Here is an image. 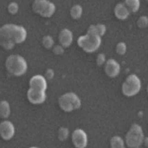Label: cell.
I'll list each match as a JSON object with an SVG mask.
<instances>
[{"instance_id": "cell-1", "label": "cell", "mask_w": 148, "mask_h": 148, "mask_svg": "<svg viewBox=\"0 0 148 148\" xmlns=\"http://www.w3.org/2000/svg\"><path fill=\"white\" fill-rule=\"evenodd\" d=\"M27 38V31L22 26L6 24L0 29V45L6 51L12 49L15 45L22 44Z\"/></svg>"}, {"instance_id": "cell-2", "label": "cell", "mask_w": 148, "mask_h": 148, "mask_svg": "<svg viewBox=\"0 0 148 148\" xmlns=\"http://www.w3.org/2000/svg\"><path fill=\"white\" fill-rule=\"evenodd\" d=\"M5 67L11 75L13 76H22L27 72V61L25 58L18 54H11L7 57L5 61Z\"/></svg>"}, {"instance_id": "cell-3", "label": "cell", "mask_w": 148, "mask_h": 148, "mask_svg": "<svg viewBox=\"0 0 148 148\" xmlns=\"http://www.w3.org/2000/svg\"><path fill=\"white\" fill-rule=\"evenodd\" d=\"M144 138L141 126L133 123L125 135V143L128 148H139L143 144Z\"/></svg>"}, {"instance_id": "cell-4", "label": "cell", "mask_w": 148, "mask_h": 148, "mask_svg": "<svg viewBox=\"0 0 148 148\" xmlns=\"http://www.w3.org/2000/svg\"><path fill=\"white\" fill-rule=\"evenodd\" d=\"M77 44L81 49L87 53H93L99 49L100 46L102 44L101 37L99 36H93V35H87L81 36L78 38Z\"/></svg>"}, {"instance_id": "cell-5", "label": "cell", "mask_w": 148, "mask_h": 148, "mask_svg": "<svg viewBox=\"0 0 148 148\" xmlns=\"http://www.w3.org/2000/svg\"><path fill=\"white\" fill-rule=\"evenodd\" d=\"M58 106L62 111L69 113L74 110H78L81 107L79 97L74 93H65L58 98Z\"/></svg>"}, {"instance_id": "cell-6", "label": "cell", "mask_w": 148, "mask_h": 148, "mask_svg": "<svg viewBox=\"0 0 148 148\" xmlns=\"http://www.w3.org/2000/svg\"><path fill=\"white\" fill-rule=\"evenodd\" d=\"M140 89H141V81L135 74L128 75L121 85V92L126 97L135 96L139 93Z\"/></svg>"}, {"instance_id": "cell-7", "label": "cell", "mask_w": 148, "mask_h": 148, "mask_svg": "<svg viewBox=\"0 0 148 148\" xmlns=\"http://www.w3.org/2000/svg\"><path fill=\"white\" fill-rule=\"evenodd\" d=\"M71 139H72V143L75 148H86L88 144L87 134L84 130H80V128L73 131Z\"/></svg>"}, {"instance_id": "cell-8", "label": "cell", "mask_w": 148, "mask_h": 148, "mask_svg": "<svg viewBox=\"0 0 148 148\" xmlns=\"http://www.w3.org/2000/svg\"><path fill=\"white\" fill-rule=\"evenodd\" d=\"M27 98L29 100V102L32 103L34 105H40L42 104L47 99V95L45 91H40V90L37 89H30L27 92Z\"/></svg>"}, {"instance_id": "cell-9", "label": "cell", "mask_w": 148, "mask_h": 148, "mask_svg": "<svg viewBox=\"0 0 148 148\" xmlns=\"http://www.w3.org/2000/svg\"><path fill=\"white\" fill-rule=\"evenodd\" d=\"M15 134V127L9 121H4L0 123V135L4 140H10Z\"/></svg>"}, {"instance_id": "cell-10", "label": "cell", "mask_w": 148, "mask_h": 148, "mask_svg": "<svg viewBox=\"0 0 148 148\" xmlns=\"http://www.w3.org/2000/svg\"><path fill=\"white\" fill-rule=\"evenodd\" d=\"M121 66L114 59L111 58L106 61L105 63V73L110 78H114L120 74Z\"/></svg>"}, {"instance_id": "cell-11", "label": "cell", "mask_w": 148, "mask_h": 148, "mask_svg": "<svg viewBox=\"0 0 148 148\" xmlns=\"http://www.w3.org/2000/svg\"><path fill=\"white\" fill-rule=\"evenodd\" d=\"M29 85H30V88H32V89H37V90H40V91H45V92H46V90L47 88L46 77H44V76H42V75L33 76L30 79Z\"/></svg>"}, {"instance_id": "cell-12", "label": "cell", "mask_w": 148, "mask_h": 148, "mask_svg": "<svg viewBox=\"0 0 148 148\" xmlns=\"http://www.w3.org/2000/svg\"><path fill=\"white\" fill-rule=\"evenodd\" d=\"M58 42L61 47H69L73 42V34L68 29H63L58 34Z\"/></svg>"}, {"instance_id": "cell-13", "label": "cell", "mask_w": 148, "mask_h": 148, "mask_svg": "<svg viewBox=\"0 0 148 148\" xmlns=\"http://www.w3.org/2000/svg\"><path fill=\"white\" fill-rule=\"evenodd\" d=\"M114 16L119 19V20H125L130 16V12L126 9L125 3H118L114 9Z\"/></svg>"}, {"instance_id": "cell-14", "label": "cell", "mask_w": 148, "mask_h": 148, "mask_svg": "<svg viewBox=\"0 0 148 148\" xmlns=\"http://www.w3.org/2000/svg\"><path fill=\"white\" fill-rule=\"evenodd\" d=\"M54 12H56V5L53 3H51V1H47V5L45 6V8L42 9V13L40 15L44 18H49L53 15Z\"/></svg>"}, {"instance_id": "cell-15", "label": "cell", "mask_w": 148, "mask_h": 148, "mask_svg": "<svg viewBox=\"0 0 148 148\" xmlns=\"http://www.w3.org/2000/svg\"><path fill=\"white\" fill-rule=\"evenodd\" d=\"M125 5L130 13H135L139 9L140 2L139 0H125Z\"/></svg>"}, {"instance_id": "cell-16", "label": "cell", "mask_w": 148, "mask_h": 148, "mask_svg": "<svg viewBox=\"0 0 148 148\" xmlns=\"http://www.w3.org/2000/svg\"><path fill=\"white\" fill-rule=\"evenodd\" d=\"M10 114V105L6 101H1L0 103V116L2 119H7Z\"/></svg>"}, {"instance_id": "cell-17", "label": "cell", "mask_w": 148, "mask_h": 148, "mask_svg": "<svg viewBox=\"0 0 148 148\" xmlns=\"http://www.w3.org/2000/svg\"><path fill=\"white\" fill-rule=\"evenodd\" d=\"M47 0H36L32 5L33 11H34L36 14H39L40 15V14L42 13V9L45 8V6L47 5Z\"/></svg>"}, {"instance_id": "cell-18", "label": "cell", "mask_w": 148, "mask_h": 148, "mask_svg": "<svg viewBox=\"0 0 148 148\" xmlns=\"http://www.w3.org/2000/svg\"><path fill=\"white\" fill-rule=\"evenodd\" d=\"M82 13H83V9L82 7H81L80 5H74L71 7L70 9V15L71 17H72V19H74V20H78L81 16H82Z\"/></svg>"}, {"instance_id": "cell-19", "label": "cell", "mask_w": 148, "mask_h": 148, "mask_svg": "<svg viewBox=\"0 0 148 148\" xmlns=\"http://www.w3.org/2000/svg\"><path fill=\"white\" fill-rule=\"evenodd\" d=\"M111 148H125V141L121 136H114L111 138Z\"/></svg>"}, {"instance_id": "cell-20", "label": "cell", "mask_w": 148, "mask_h": 148, "mask_svg": "<svg viewBox=\"0 0 148 148\" xmlns=\"http://www.w3.org/2000/svg\"><path fill=\"white\" fill-rule=\"evenodd\" d=\"M42 46L46 47L47 49H51V47H53L54 40L51 37V36H45V37L42 38Z\"/></svg>"}, {"instance_id": "cell-21", "label": "cell", "mask_w": 148, "mask_h": 148, "mask_svg": "<svg viewBox=\"0 0 148 148\" xmlns=\"http://www.w3.org/2000/svg\"><path fill=\"white\" fill-rule=\"evenodd\" d=\"M69 135V130L66 127H60L58 130V139L60 141H65L68 138Z\"/></svg>"}, {"instance_id": "cell-22", "label": "cell", "mask_w": 148, "mask_h": 148, "mask_svg": "<svg viewBox=\"0 0 148 148\" xmlns=\"http://www.w3.org/2000/svg\"><path fill=\"white\" fill-rule=\"evenodd\" d=\"M116 51L118 54H120V56H123V54H125L126 52V45L125 42H119L118 45H116Z\"/></svg>"}, {"instance_id": "cell-23", "label": "cell", "mask_w": 148, "mask_h": 148, "mask_svg": "<svg viewBox=\"0 0 148 148\" xmlns=\"http://www.w3.org/2000/svg\"><path fill=\"white\" fill-rule=\"evenodd\" d=\"M136 23H137V26L140 29H144L148 26V18L146 16H141V17L138 18Z\"/></svg>"}, {"instance_id": "cell-24", "label": "cell", "mask_w": 148, "mask_h": 148, "mask_svg": "<svg viewBox=\"0 0 148 148\" xmlns=\"http://www.w3.org/2000/svg\"><path fill=\"white\" fill-rule=\"evenodd\" d=\"M19 11V6L16 2H11L8 5V12L11 14V15H15L17 14Z\"/></svg>"}, {"instance_id": "cell-25", "label": "cell", "mask_w": 148, "mask_h": 148, "mask_svg": "<svg viewBox=\"0 0 148 148\" xmlns=\"http://www.w3.org/2000/svg\"><path fill=\"white\" fill-rule=\"evenodd\" d=\"M96 29H97V33L99 37H103V36L106 34L107 28H106V26L103 25V24H98V25H96Z\"/></svg>"}, {"instance_id": "cell-26", "label": "cell", "mask_w": 148, "mask_h": 148, "mask_svg": "<svg viewBox=\"0 0 148 148\" xmlns=\"http://www.w3.org/2000/svg\"><path fill=\"white\" fill-rule=\"evenodd\" d=\"M96 61H97V64H98V66H102V65H104L105 63H106V56H105L104 53H99L97 56V59H96Z\"/></svg>"}, {"instance_id": "cell-27", "label": "cell", "mask_w": 148, "mask_h": 148, "mask_svg": "<svg viewBox=\"0 0 148 148\" xmlns=\"http://www.w3.org/2000/svg\"><path fill=\"white\" fill-rule=\"evenodd\" d=\"M53 53L56 54V56H61V54L64 53V47H61L60 45L59 46H56L53 47Z\"/></svg>"}, {"instance_id": "cell-28", "label": "cell", "mask_w": 148, "mask_h": 148, "mask_svg": "<svg viewBox=\"0 0 148 148\" xmlns=\"http://www.w3.org/2000/svg\"><path fill=\"white\" fill-rule=\"evenodd\" d=\"M87 35L98 36L97 29H96V25H91V26H89V28H88V30H87Z\"/></svg>"}, {"instance_id": "cell-29", "label": "cell", "mask_w": 148, "mask_h": 148, "mask_svg": "<svg viewBox=\"0 0 148 148\" xmlns=\"http://www.w3.org/2000/svg\"><path fill=\"white\" fill-rule=\"evenodd\" d=\"M54 77V72L52 69H47L46 71V79L47 80H51Z\"/></svg>"}, {"instance_id": "cell-30", "label": "cell", "mask_w": 148, "mask_h": 148, "mask_svg": "<svg viewBox=\"0 0 148 148\" xmlns=\"http://www.w3.org/2000/svg\"><path fill=\"white\" fill-rule=\"evenodd\" d=\"M143 142H145V144L148 145V137L147 138H144V141H143Z\"/></svg>"}, {"instance_id": "cell-31", "label": "cell", "mask_w": 148, "mask_h": 148, "mask_svg": "<svg viewBox=\"0 0 148 148\" xmlns=\"http://www.w3.org/2000/svg\"><path fill=\"white\" fill-rule=\"evenodd\" d=\"M146 90H147V94H148V85H147V89Z\"/></svg>"}, {"instance_id": "cell-32", "label": "cell", "mask_w": 148, "mask_h": 148, "mask_svg": "<svg viewBox=\"0 0 148 148\" xmlns=\"http://www.w3.org/2000/svg\"><path fill=\"white\" fill-rule=\"evenodd\" d=\"M30 148H38V147H30Z\"/></svg>"}]
</instances>
